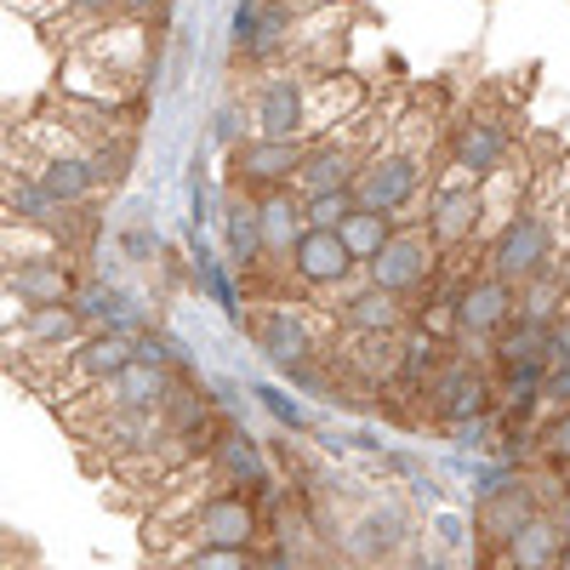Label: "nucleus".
<instances>
[{
  "label": "nucleus",
  "mask_w": 570,
  "mask_h": 570,
  "mask_svg": "<svg viewBox=\"0 0 570 570\" xmlns=\"http://www.w3.org/2000/svg\"><path fill=\"white\" fill-rule=\"evenodd\" d=\"M246 126H252V137L308 142V75L303 69L263 75L252 86V98H246Z\"/></svg>",
  "instance_id": "obj_1"
},
{
  "label": "nucleus",
  "mask_w": 570,
  "mask_h": 570,
  "mask_svg": "<svg viewBox=\"0 0 570 570\" xmlns=\"http://www.w3.org/2000/svg\"><path fill=\"white\" fill-rule=\"evenodd\" d=\"M252 343L263 348V360H274L279 371H314V354H320V325H314V308L303 303H263L252 308Z\"/></svg>",
  "instance_id": "obj_2"
},
{
  "label": "nucleus",
  "mask_w": 570,
  "mask_h": 570,
  "mask_svg": "<svg viewBox=\"0 0 570 570\" xmlns=\"http://www.w3.org/2000/svg\"><path fill=\"white\" fill-rule=\"evenodd\" d=\"M354 206L365 212H383V217H400L416 195H422V160L411 149H371L360 160V177H354Z\"/></svg>",
  "instance_id": "obj_3"
},
{
  "label": "nucleus",
  "mask_w": 570,
  "mask_h": 570,
  "mask_svg": "<svg viewBox=\"0 0 570 570\" xmlns=\"http://www.w3.org/2000/svg\"><path fill=\"white\" fill-rule=\"evenodd\" d=\"M188 548H246L263 537V513L252 497H234V491H212L200 497V508L183 519V531H177Z\"/></svg>",
  "instance_id": "obj_4"
},
{
  "label": "nucleus",
  "mask_w": 570,
  "mask_h": 570,
  "mask_svg": "<svg viewBox=\"0 0 570 570\" xmlns=\"http://www.w3.org/2000/svg\"><path fill=\"white\" fill-rule=\"evenodd\" d=\"M434 274H440V246L422 228H394V240L365 263V285H376V292H389L400 303L416 297Z\"/></svg>",
  "instance_id": "obj_5"
},
{
  "label": "nucleus",
  "mask_w": 570,
  "mask_h": 570,
  "mask_svg": "<svg viewBox=\"0 0 570 570\" xmlns=\"http://www.w3.org/2000/svg\"><path fill=\"white\" fill-rule=\"evenodd\" d=\"M131 360H137V337H126V331H91V337L69 354V365L58 371L63 383H52L58 405H75L91 389H109Z\"/></svg>",
  "instance_id": "obj_6"
},
{
  "label": "nucleus",
  "mask_w": 570,
  "mask_h": 570,
  "mask_svg": "<svg viewBox=\"0 0 570 570\" xmlns=\"http://www.w3.org/2000/svg\"><path fill=\"white\" fill-rule=\"evenodd\" d=\"M0 292L12 297L18 314H29V308H63V303H75L80 279H75V268L58 252H40V257H23L12 268H0Z\"/></svg>",
  "instance_id": "obj_7"
},
{
  "label": "nucleus",
  "mask_w": 570,
  "mask_h": 570,
  "mask_svg": "<svg viewBox=\"0 0 570 570\" xmlns=\"http://www.w3.org/2000/svg\"><path fill=\"white\" fill-rule=\"evenodd\" d=\"M548 257H553V228L542 217H508L502 234L491 240V279L519 292L525 279L548 274Z\"/></svg>",
  "instance_id": "obj_8"
},
{
  "label": "nucleus",
  "mask_w": 570,
  "mask_h": 570,
  "mask_svg": "<svg viewBox=\"0 0 570 570\" xmlns=\"http://www.w3.org/2000/svg\"><path fill=\"white\" fill-rule=\"evenodd\" d=\"M303 149L308 142H274V137H246V142H234V188L240 195H274V188H292L297 166H303Z\"/></svg>",
  "instance_id": "obj_9"
},
{
  "label": "nucleus",
  "mask_w": 570,
  "mask_h": 570,
  "mask_svg": "<svg viewBox=\"0 0 570 570\" xmlns=\"http://www.w3.org/2000/svg\"><path fill=\"white\" fill-rule=\"evenodd\" d=\"M297 0H240L234 12V58L240 63H274L285 58V35L297 23Z\"/></svg>",
  "instance_id": "obj_10"
},
{
  "label": "nucleus",
  "mask_w": 570,
  "mask_h": 570,
  "mask_svg": "<svg viewBox=\"0 0 570 570\" xmlns=\"http://www.w3.org/2000/svg\"><path fill=\"white\" fill-rule=\"evenodd\" d=\"M354 274H360V263L343 252L337 228H308L303 240H297V252H292V279L303 285V292H314V297L343 292Z\"/></svg>",
  "instance_id": "obj_11"
},
{
  "label": "nucleus",
  "mask_w": 570,
  "mask_h": 570,
  "mask_svg": "<svg viewBox=\"0 0 570 570\" xmlns=\"http://www.w3.org/2000/svg\"><path fill=\"white\" fill-rule=\"evenodd\" d=\"M360 160H365V155L348 149V137H320V142H308L303 166H297V177H292V195H297V200L348 195L354 177H360Z\"/></svg>",
  "instance_id": "obj_12"
},
{
  "label": "nucleus",
  "mask_w": 570,
  "mask_h": 570,
  "mask_svg": "<svg viewBox=\"0 0 570 570\" xmlns=\"http://www.w3.org/2000/svg\"><path fill=\"white\" fill-rule=\"evenodd\" d=\"M91 337L86 331V320L63 303V308H29L23 320H18V343H23V354L29 360H46V365H69V354L80 348Z\"/></svg>",
  "instance_id": "obj_13"
},
{
  "label": "nucleus",
  "mask_w": 570,
  "mask_h": 570,
  "mask_svg": "<svg viewBox=\"0 0 570 570\" xmlns=\"http://www.w3.org/2000/svg\"><path fill=\"white\" fill-rule=\"evenodd\" d=\"M63 98L115 115V109H126V104L137 98V80H126V75H115V69H104V63H91L86 52H69V58H63Z\"/></svg>",
  "instance_id": "obj_14"
},
{
  "label": "nucleus",
  "mask_w": 570,
  "mask_h": 570,
  "mask_svg": "<svg viewBox=\"0 0 570 570\" xmlns=\"http://www.w3.org/2000/svg\"><path fill=\"white\" fill-rule=\"evenodd\" d=\"M212 473H217V491H234V497H263L268 491V462L257 451L252 434H240V428H228L223 445L212 451Z\"/></svg>",
  "instance_id": "obj_15"
},
{
  "label": "nucleus",
  "mask_w": 570,
  "mask_h": 570,
  "mask_svg": "<svg viewBox=\"0 0 570 570\" xmlns=\"http://www.w3.org/2000/svg\"><path fill=\"white\" fill-rule=\"evenodd\" d=\"M480 217H485V206H480V195H473V183H462V171L434 195V206H428V240H434L440 252L445 246H462L473 228H480Z\"/></svg>",
  "instance_id": "obj_16"
},
{
  "label": "nucleus",
  "mask_w": 570,
  "mask_h": 570,
  "mask_svg": "<svg viewBox=\"0 0 570 570\" xmlns=\"http://www.w3.org/2000/svg\"><path fill=\"white\" fill-rule=\"evenodd\" d=\"M360 104H365L360 80H348V75H308V137H331V131L354 126Z\"/></svg>",
  "instance_id": "obj_17"
},
{
  "label": "nucleus",
  "mask_w": 570,
  "mask_h": 570,
  "mask_svg": "<svg viewBox=\"0 0 570 570\" xmlns=\"http://www.w3.org/2000/svg\"><path fill=\"white\" fill-rule=\"evenodd\" d=\"M257 228H263V252L268 263H292L297 240L308 234V217H303V200L292 188H274V195H257Z\"/></svg>",
  "instance_id": "obj_18"
},
{
  "label": "nucleus",
  "mask_w": 570,
  "mask_h": 570,
  "mask_svg": "<svg viewBox=\"0 0 570 570\" xmlns=\"http://www.w3.org/2000/svg\"><path fill=\"white\" fill-rule=\"evenodd\" d=\"M223 246H228V263L240 279H257L268 268V252H263V228H257V200L252 195H234L223 206Z\"/></svg>",
  "instance_id": "obj_19"
},
{
  "label": "nucleus",
  "mask_w": 570,
  "mask_h": 570,
  "mask_svg": "<svg viewBox=\"0 0 570 570\" xmlns=\"http://www.w3.org/2000/svg\"><path fill=\"white\" fill-rule=\"evenodd\" d=\"M513 320V285L502 279H473L468 292L456 297V331L462 337H497V331Z\"/></svg>",
  "instance_id": "obj_20"
},
{
  "label": "nucleus",
  "mask_w": 570,
  "mask_h": 570,
  "mask_svg": "<svg viewBox=\"0 0 570 570\" xmlns=\"http://www.w3.org/2000/svg\"><path fill=\"white\" fill-rule=\"evenodd\" d=\"M29 177L52 195L58 206H86L91 195H98V166H91V155H52V160H29Z\"/></svg>",
  "instance_id": "obj_21"
},
{
  "label": "nucleus",
  "mask_w": 570,
  "mask_h": 570,
  "mask_svg": "<svg viewBox=\"0 0 570 570\" xmlns=\"http://www.w3.org/2000/svg\"><path fill=\"white\" fill-rule=\"evenodd\" d=\"M559 548H564V531L553 525V519L531 513L525 525L502 542V559H508L513 570H553V564H559Z\"/></svg>",
  "instance_id": "obj_22"
},
{
  "label": "nucleus",
  "mask_w": 570,
  "mask_h": 570,
  "mask_svg": "<svg viewBox=\"0 0 570 570\" xmlns=\"http://www.w3.org/2000/svg\"><path fill=\"white\" fill-rule=\"evenodd\" d=\"M502 160H508V131L497 120H468L456 131V171H468V183L491 177Z\"/></svg>",
  "instance_id": "obj_23"
},
{
  "label": "nucleus",
  "mask_w": 570,
  "mask_h": 570,
  "mask_svg": "<svg viewBox=\"0 0 570 570\" xmlns=\"http://www.w3.org/2000/svg\"><path fill=\"white\" fill-rule=\"evenodd\" d=\"M343 320H348L354 337H394V331L405 325V303L376 292V285H360V292L343 303Z\"/></svg>",
  "instance_id": "obj_24"
},
{
  "label": "nucleus",
  "mask_w": 570,
  "mask_h": 570,
  "mask_svg": "<svg viewBox=\"0 0 570 570\" xmlns=\"http://www.w3.org/2000/svg\"><path fill=\"white\" fill-rule=\"evenodd\" d=\"M337 240H343V252L365 268L376 252H383L389 240H394V217H383V212H365V206H354L343 223H337Z\"/></svg>",
  "instance_id": "obj_25"
},
{
  "label": "nucleus",
  "mask_w": 570,
  "mask_h": 570,
  "mask_svg": "<svg viewBox=\"0 0 570 570\" xmlns=\"http://www.w3.org/2000/svg\"><path fill=\"white\" fill-rule=\"evenodd\" d=\"M343 365L360 376V383H394L400 376V343L394 337H354L348 348H343Z\"/></svg>",
  "instance_id": "obj_26"
},
{
  "label": "nucleus",
  "mask_w": 570,
  "mask_h": 570,
  "mask_svg": "<svg viewBox=\"0 0 570 570\" xmlns=\"http://www.w3.org/2000/svg\"><path fill=\"white\" fill-rule=\"evenodd\" d=\"M434 405H445L451 416H480L485 411V383L468 365H451L440 383H434Z\"/></svg>",
  "instance_id": "obj_27"
},
{
  "label": "nucleus",
  "mask_w": 570,
  "mask_h": 570,
  "mask_svg": "<svg viewBox=\"0 0 570 570\" xmlns=\"http://www.w3.org/2000/svg\"><path fill=\"white\" fill-rule=\"evenodd\" d=\"M531 519V497L525 491H497V497H485V508H480V525H485V537L502 548L519 525Z\"/></svg>",
  "instance_id": "obj_28"
},
{
  "label": "nucleus",
  "mask_w": 570,
  "mask_h": 570,
  "mask_svg": "<svg viewBox=\"0 0 570 570\" xmlns=\"http://www.w3.org/2000/svg\"><path fill=\"white\" fill-rule=\"evenodd\" d=\"M171 570H252V553H246V548H188V542L177 537Z\"/></svg>",
  "instance_id": "obj_29"
},
{
  "label": "nucleus",
  "mask_w": 570,
  "mask_h": 570,
  "mask_svg": "<svg viewBox=\"0 0 570 570\" xmlns=\"http://www.w3.org/2000/svg\"><path fill=\"white\" fill-rule=\"evenodd\" d=\"M348 212H354V195H320V200H303L308 228H337Z\"/></svg>",
  "instance_id": "obj_30"
},
{
  "label": "nucleus",
  "mask_w": 570,
  "mask_h": 570,
  "mask_svg": "<svg viewBox=\"0 0 570 570\" xmlns=\"http://www.w3.org/2000/svg\"><path fill=\"white\" fill-rule=\"evenodd\" d=\"M63 12H75V18H86V23H109V18L120 12V0H63Z\"/></svg>",
  "instance_id": "obj_31"
},
{
  "label": "nucleus",
  "mask_w": 570,
  "mask_h": 570,
  "mask_svg": "<svg viewBox=\"0 0 570 570\" xmlns=\"http://www.w3.org/2000/svg\"><path fill=\"white\" fill-rule=\"evenodd\" d=\"M234 137H240V142L252 137V126H246V104H240V109L228 104V109L217 115V142H234Z\"/></svg>",
  "instance_id": "obj_32"
},
{
  "label": "nucleus",
  "mask_w": 570,
  "mask_h": 570,
  "mask_svg": "<svg viewBox=\"0 0 570 570\" xmlns=\"http://www.w3.org/2000/svg\"><path fill=\"white\" fill-rule=\"evenodd\" d=\"M263 400H268V411H274L279 422H292V428H303V411H297V400H292V394H279V389H263Z\"/></svg>",
  "instance_id": "obj_33"
},
{
  "label": "nucleus",
  "mask_w": 570,
  "mask_h": 570,
  "mask_svg": "<svg viewBox=\"0 0 570 570\" xmlns=\"http://www.w3.org/2000/svg\"><path fill=\"white\" fill-rule=\"evenodd\" d=\"M548 451L559 456V462H570V405L559 411V422L548 428Z\"/></svg>",
  "instance_id": "obj_34"
},
{
  "label": "nucleus",
  "mask_w": 570,
  "mask_h": 570,
  "mask_svg": "<svg viewBox=\"0 0 570 570\" xmlns=\"http://www.w3.org/2000/svg\"><path fill=\"white\" fill-rule=\"evenodd\" d=\"M160 7H166V0H120V12H126L131 23H137V18H149V12H160Z\"/></svg>",
  "instance_id": "obj_35"
},
{
  "label": "nucleus",
  "mask_w": 570,
  "mask_h": 570,
  "mask_svg": "<svg viewBox=\"0 0 570 570\" xmlns=\"http://www.w3.org/2000/svg\"><path fill=\"white\" fill-rule=\"evenodd\" d=\"M553 570H570V537H564V548H559V564Z\"/></svg>",
  "instance_id": "obj_36"
},
{
  "label": "nucleus",
  "mask_w": 570,
  "mask_h": 570,
  "mask_svg": "<svg viewBox=\"0 0 570 570\" xmlns=\"http://www.w3.org/2000/svg\"><path fill=\"white\" fill-rule=\"evenodd\" d=\"M252 570H257V564H252Z\"/></svg>",
  "instance_id": "obj_37"
}]
</instances>
